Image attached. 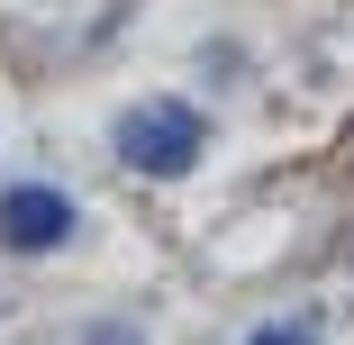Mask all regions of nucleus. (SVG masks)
<instances>
[{
    "instance_id": "obj_1",
    "label": "nucleus",
    "mask_w": 354,
    "mask_h": 345,
    "mask_svg": "<svg viewBox=\"0 0 354 345\" xmlns=\"http://www.w3.org/2000/svg\"><path fill=\"white\" fill-rule=\"evenodd\" d=\"M200 146H209V127H200V109H182V100H136V109L118 118V155H127L136 173H191Z\"/></svg>"
},
{
    "instance_id": "obj_4",
    "label": "nucleus",
    "mask_w": 354,
    "mask_h": 345,
    "mask_svg": "<svg viewBox=\"0 0 354 345\" xmlns=\"http://www.w3.org/2000/svg\"><path fill=\"white\" fill-rule=\"evenodd\" d=\"M82 345H136V336H127V327H91Z\"/></svg>"
},
{
    "instance_id": "obj_3",
    "label": "nucleus",
    "mask_w": 354,
    "mask_h": 345,
    "mask_svg": "<svg viewBox=\"0 0 354 345\" xmlns=\"http://www.w3.org/2000/svg\"><path fill=\"white\" fill-rule=\"evenodd\" d=\"M254 345H309V336H300V327H263Z\"/></svg>"
},
{
    "instance_id": "obj_2",
    "label": "nucleus",
    "mask_w": 354,
    "mask_h": 345,
    "mask_svg": "<svg viewBox=\"0 0 354 345\" xmlns=\"http://www.w3.org/2000/svg\"><path fill=\"white\" fill-rule=\"evenodd\" d=\"M73 236V200L46 191V182H19V191H0V245L10 254H46Z\"/></svg>"
}]
</instances>
